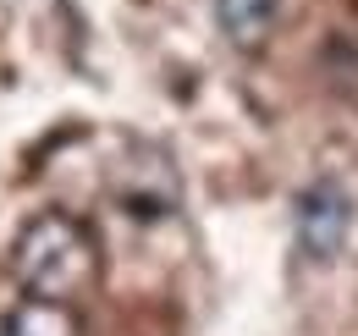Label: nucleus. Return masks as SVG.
<instances>
[{
    "label": "nucleus",
    "instance_id": "nucleus-1",
    "mask_svg": "<svg viewBox=\"0 0 358 336\" xmlns=\"http://www.w3.org/2000/svg\"><path fill=\"white\" fill-rule=\"evenodd\" d=\"M11 270L22 281L28 298H55V303H78L83 293H94L99 281V248L94 232L66 210H45L17 232L11 248Z\"/></svg>",
    "mask_w": 358,
    "mask_h": 336
},
{
    "label": "nucleus",
    "instance_id": "nucleus-2",
    "mask_svg": "<svg viewBox=\"0 0 358 336\" xmlns=\"http://www.w3.org/2000/svg\"><path fill=\"white\" fill-rule=\"evenodd\" d=\"M292 232H298L303 259L331 265L336 253L348 248V237H353V193L342 182H331V176L309 182L298 193V204H292Z\"/></svg>",
    "mask_w": 358,
    "mask_h": 336
},
{
    "label": "nucleus",
    "instance_id": "nucleus-3",
    "mask_svg": "<svg viewBox=\"0 0 358 336\" xmlns=\"http://www.w3.org/2000/svg\"><path fill=\"white\" fill-rule=\"evenodd\" d=\"M127 166L138 171V182H110L127 210L143 215V220H160V215L177 210V171H171V160H166L160 149H143V155H133Z\"/></svg>",
    "mask_w": 358,
    "mask_h": 336
},
{
    "label": "nucleus",
    "instance_id": "nucleus-4",
    "mask_svg": "<svg viewBox=\"0 0 358 336\" xmlns=\"http://www.w3.org/2000/svg\"><path fill=\"white\" fill-rule=\"evenodd\" d=\"M275 17H281V0H215V22L237 50H265L275 34Z\"/></svg>",
    "mask_w": 358,
    "mask_h": 336
},
{
    "label": "nucleus",
    "instance_id": "nucleus-5",
    "mask_svg": "<svg viewBox=\"0 0 358 336\" xmlns=\"http://www.w3.org/2000/svg\"><path fill=\"white\" fill-rule=\"evenodd\" d=\"M0 336H83V320L72 303H55V298H22L6 320Z\"/></svg>",
    "mask_w": 358,
    "mask_h": 336
}]
</instances>
